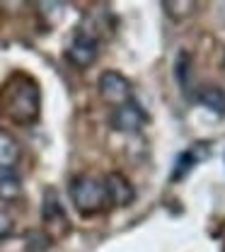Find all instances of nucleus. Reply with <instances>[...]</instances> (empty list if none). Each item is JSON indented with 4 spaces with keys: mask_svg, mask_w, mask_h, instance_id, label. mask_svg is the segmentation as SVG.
<instances>
[{
    "mask_svg": "<svg viewBox=\"0 0 225 252\" xmlns=\"http://www.w3.org/2000/svg\"><path fill=\"white\" fill-rule=\"evenodd\" d=\"M5 112L20 126H29L41 114V93L36 80L29 75H15L5 93Z\"/></svg>",
    "mask_w": 225,
    "mask_h": 252,
    "instance_id": "1",
    "label": "nucleus"
},
{
    "mask_svg": "<svg viewBox=\"0 0 225 252\" xmlns=\"http://www.w3.org/2000/svg\"><path fill=\"white\" fill-rule=\"evenodd\" d=\"M68 194H70V201H73L75 211L85 219L102 214L109 206L102 180H97L92 175H75L68 185Z\"/></svg>",
    "mask_w": 225,
    "mask_h": 252,
    "instance_id": "2",
    "label": "nucleus"
},
{
    "mask_svg": "<svg viewBox=\"0 0 225 252\" xmlns=\"http://www.w3.org/2000/svg\"><path fill=\"white\" fill-rule=\"evenodd\" d=\"M97 90H99V97L107 104H114V107L133 99V85H131L129 78L124 73H119V70H104L97 78Z\"/></svg>",
    "mask_w": 225,
    "mask_h": 252,
    "instance_id": "3",
    "label": "nucleus"
},
{
    "mask_svg": "<svg viewBox=\"0 0 225 252\" xmlns=\"http://www.w3.org/2000/svg\"><path fill=\"white\" fill-rule=\"evenodd\" d=\"M109 124L114 131L119 133H126V136H136L141 133L145 126H148V114L143 112V107L138 102H124L119 107L112 109V117H109Z\"/></svg>",
    "mask_w": 225,
    "mask_h": 252,
    "instance_id": "4",
    "label": "nucleus"
},
{
    "mask_svg": "<svg viewBox=\"0 0 225 252\" xmlns=\"http://www.w3.org/2000/svg\"><path fill=\"white\" fill-rule=\"evenodd\" d=\"M65 56H68V61L73 63L75 68H80V70L90 68L99 59V39L90 30H78L75 36H73V41L68 44Z\"/></svg>",
    "mask_w": 225,
    "mask_h": 252,
    "instance_id": "5",
    "label": "nucleus"
},
{
    "mask_svg": "<svg viewBox=\"0 0 225 252\" xmlns=\"http://www.w3.org/2000/svg\"><path fill=\"white\" fill-rule=\"evenodd\" d=\"M41 220L44 225L51 230V240H54V233L61 235V233H68L70 230V223H68V216H65V209L58 199V194L54 189H46L44 191V199H41Z\"/></svg>",
    "mask_w": 225,
    "mask_h": 252,
    "instance_id": "6",
    "label": "nucleus"
},
{
    "mask_svg": "<svg viewBox=\"0 0 225 252\" xmlns=\"http://www.w3.org/2000/svg\"><path fill=\"white\" fill-rule=\"evenodd\" d=\"M102 185H104V194H107V204H109V206L124 209V206L133 204L136 189H133V185H131V180L126 175H121V172H109V175L102 180Z\"/></svg>",
    "mask_w": 225,
    "mask_h": 252,
    "instance_id": "7",
    "label": "nucleus"
},
{
    "mask_svg": "<svg viewBox=\"0 0 225 252\" xmlns=\"http://www.w3.org/2000/svg\"><path fill=\"white\" fill-rule=\"evenodd\" d=\"M211 156L208 143H194L192 148H187L184 153H179L174 160V170H172V182H182L192 175V170L206 158Z\"/></svg>",
    "mask_w": 225,
    "mask_h": 252,
    "instance_id": "8",
    "label": "nucleus"
},
{
    "mask_svg": "<svg viewBox=\"0 0 225 252\" xmlns=\"http://www.w3.org/2000/svg\"><path fill=\"white\" fill-rule=\"evenodd\" d=\"M22 160V146L20 141L7 133V131H0V172H15L17 162Z\"/></svg>",
    "mask_w": 225,
    "mask_h": 252,
    "instance_id": "9",
    "label": "nucleus"
},
{
    "mask_svg": "<svg viewBox=\"0 0 225 252\" xmlns=\"http://www.w3.org/2000/svg\"><path fill=\"white\" fill-rule=\"evenodd\" d=\"M196 102L206 112H211L213 117H221V119L225 117V90L221 85H203V88H198Z\"/></svg>",
    "mask_w": 225,
    "mask_h": 252,
    "instance_id": "10",
    "label": "nucleus"
},
{
    "mask_svg": "<svg viewBox=\"0 0 225 252\" xmlns=\"http://www.w3.org/2000/svg\"><path fill=\"white\" fill-rule=\"evenodd\" d=\"M174 80L182 88V93H192V83H194V73H192V54L189 51H179L174 59Z\"/></svg>",
    "mask_w": 225,
    "mask_h": 252,
    "instance_id": "11",
    "label": "nucleus"
},
{
    "mask_svg": "<svg viewBox=\"0 0 225 252\" xmlns=\"http://www.w3.org/2000/svg\"><path fill=\"white\" fill-rule=\"evenodd\" d=\"M22 196V180L15 172H0V199L17 201Z\"/></svg>",
    "mask_w": 225,
    "mask_h": 252,
    "instance_id": "12",
    "label": "nucleus"
},
{
    "mask_svg": "<svg viewBox=\"0 0 225 252\" xmlns=\"http://www.w3.org/2000/svg\"><path fill=\"white\" fill-rule=\"evenodd\" d=\"M162 7H165V12L172 17V20H184V17H189L194 10H196V2H187V0H182V2H177V0H167V2H162Z\"/></svg>",
    "mask_w": 225,
    "mask_h": 252,
    "instance_id": "13",
    "label": "nucleus"
},
{
    "mask_svg": "<svg viewBox=\"0 0 225 252\" xmlns=\"http://www.w3.org/2000/svg\"><path fill=\"white\" fill-rule=\"evenodd\" d=\"M51 248V238L49 233H41V230H34L27 235V250L29 252H46Z\"/></svg>",
    "mask_w": 225,
    "mask_h": 252,
    "instance_id": "14",
    "label": "nucleus"
},
{
    "mask_svg": "<svg viewBox=\"0 0 225 252\" xmlns=\"http://www.w3.org/2000/svg\"><path fill=\"white\" fill-rule=\"evenodd\" d=\"M15 233V220L10 214H5V211H0V240H5V238H10Z\"/></svg>",
    "mask_w": 225,
    "mask_h": 252,
    "instance_id": "15",
    "label": "nucleus"
},
{
    "mask_svg": "<svg viewBox=\"0 0 225 252\" xmlns=\"http://www.w3.org/2000/svg\"><path fill=\"white\" fill-rule=\"evenodd\" d=\"M223 162H225V153H223Z\"/></svg>",
    "mask_w": 225,
    "mask_h": 252,
    "instance_id": "16",
    "label": "nucleus"
},
{
    "mask_svg": "<svg viewBox=\"0 0 225 252\" xmlns=\"http://www.w3.org/2000/svg\"><path fill=\"white\" fill-rule=\"evenodd\" d=\"M223 63H225V56H223Z\"/></svg>",
    "mask_w": 225,
    "mask_h": 252,
    "instance_id": "17",
    "label": "nucleus"
}]
</instances>
